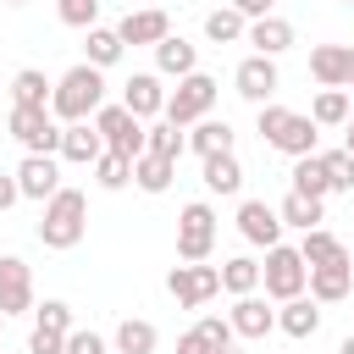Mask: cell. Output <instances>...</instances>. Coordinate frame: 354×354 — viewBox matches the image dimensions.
<instances>
[{"mask_svg":"<svg viewBox=\"0 0 354 354\" xmlns=\"http://www.w3.org/2000/svg\"><path fill=\"white\" fill-rule=\"evenodd\" d=\"M277 216H282V227L310 232V227H321V199H310V194H288V199L277 205Z\"/></svg>","mask_w":354,"mask_h":354,"instance_id":"obj_34","label":"cell"},{"mask_svg":"<svg viewBox=\"0 0 354 354\" xmlns=\"http://www.w3.org/2000/svg\"><path fill=\"white\" fill-rule=\"evenodd\" d=\"M199 332H205V343L210 348H232V321H221V315H199Z\"/></svg>","mask_w":354,"mask_h":354,"instance_id":"obj_40","label":"cell"},{"mask_svg":"<svg viewBox=\"0 0 354 354\" xmlns=\"http://www.w3.org/2000/svg\"><path fill=\"white\" fill-rule=\"evenodd\" d=\"M227 321H232V332H238V337H266V332L277 326V310H271L260 293H238Z\"/></svg>","mask_w":354,"mask_h":354,"instance_id":"obj_19","label":"cell"},{"mask_svg":"<svg viewBox=\"0 0 354 354\" xmlns=\"http://www.w3.org/2000/svg\"><path fill=\"white\" fill-rule=\"evenodd\" d=\"M94 133L105 138V149H116V155H127V160L144 155V122H138L127 105H100V111H94Z\"/></svg>","mask_w":354,"mask_h":354,"instance_id":"obj_9","label":"cell"},{"mask_svg":"<svg viewBox=\"0 0 354 354\" xmlns=\"http://www.w3.org/2000/svg\"><path fill=\"white\" fill-rule=\"evenodd\" d=\"M299 254H304V266H332V260H354V254H348V243H343L337 232H326V227H310V232H304V243H299Z\"/></svg>","mask_w":354,"mask_h":354,"instance_id":"obj_24","label":"cell"},{"mask_svg":"<svg viewBox=\"0 0 354 354\" xmlns=\"http://www.w3.org/2000/svg\"><path fill=\"white\" fill-rule=\"evenodd\" d=\"M348 116H354L348 88H321V94L310 100V122H315V127H343Z\"/></svg>","mask_w":354,"mask_h":354,"instance_id":"obj_25","label":"cell"},{"mask_svg":"<svg viewBox=\"0 0 354 354\" xmlns=\"http://www.w3.org/2000/svg\"><path fill=\"white\" fill-rule=\"evenodd\" d=\"M277 326H282L288 337H315V326H321V304H315V299H304V293H293V299H282Z\"/></svg>","mask_w":354,"mask_h":354,"instance_id":"obj_22","label":"cell"},{"mask_svg":"<svg viewBox=\"0 0 354 354\" xmlns=\"http://www.w3.org/2000/svg\"><path fill=\"white\" fill-rule=\"evenodd\" d=\"M155 343H160V332H155V321H144V315H127V321L116 326V354H155Z\"/></svg>","mask_w":354,"mask_h":354,"instance_id":"obj_29","label":"cell"},{"mask_svg":"<svg viewBox=\"0 0 354 354\" xmlns=\"http://www.w3.org/2000/svg\"><path fill=\"white\" fill-rule=\"evenodd\" d=\"M343 149H348V155H354V116H348V122H343Z\"/></svg>","mask_w":354,"mask_h":354,"instance_id":"obj_46","label":"cell"},{"mask_svg":"<svg viewBox=\"0 0 354 354\" xmlns=\"http://www.w3.org/2000/svg\"><path fill=\"white\" fill-rule=\"evenodd\" d=\"M183 144H188L199 160H205V155H227V149H232V127H227V122H216V116H199V122H194V133H188Z\"/></svg>","mask_w":354,"mask_h":354,"instance_id":"obj_23","label":"cell"},{"mask_svg":"<svg viewBox=\"0 0 354 354\" xmlns=\"http://www.w3.org/2000/svg\"><path fill=\"white\" fill-rule=\"evenodd\" d=\"M216 94H221V83H216L210 72H188V77H177V88L166 94L160 116H166L171 127H194L199 116H210V111H216Z\"/></svg>","mask_w":354,"mask_h":354,"instance_id":"obj_4","label":"cell"},{"mask_svg":"<svg viewBox=\"0 0 354 354\" xmlns=\"http://www.w3.org/2000/svg\"><path fill=\"white\" fill-rule=\"evenodd\" d=\"M33 326H44V332H61V337H66V332H72V304H66V299H44V304L33 310Z\"/></svg>","mask_w":354,"mask_h":354,"instance_id":"obj_38","label":"cell"},{"mask_svg":"<svg viewBox=\"0 0 354 354\" xmlns=\"http://www.w3.org/2000/svg\"><path fill=\"white\" fill-rule=\"evenodd\" d=\"M348 100H354V77H348Z\"/></svg>","mask_w":354,"mask_h":354,"instance_id":"obj_50","label":"cell"},{"mask_svg":"<svg viewBox=\"0 0 354 354\" xmlns=\"http://www.w3.org/2000/svg\"><path fill=\"white\" fill-rule=\"evenodd\" d=\"M343 6H354V0H343Z\"/></svg>","mask_w":354,"mask_h":354,"instance_id":"obj_53","label":"cell"},{"mask_svg":"<svg viewBox=\"0 0 354 354\" xmlns=\"http://www.w3.org/2000/svg\"><path fill=\"white\" fill-rule=\"evenodd\" d=\"M144 149H149V155H166V160H183L188 144H183V127H171V122L160 116L155 127H144Z\"/></svg>","mask_w":354,"mask_h":354,"instance_id":"obj_35","label":"cell"},{"mask_svg":"<svg viewBox=\"0 0 354 354\" xmlns=\"http://www.w3.org/2000/svg\"><path fill=\"white\" fill-rule=\"evenodd\" d=\"M61 160H72V166H94L100 155H105V138L94 133V122H66L61 127V149H55Z\"/></svg>","mask_w":354,"mask_h":354,"instance_id":"obj_18","label":"cell"},{"mask_svg":"<svg viewBox=\"0 0 354 354\" xmlns=\"http://www.w3.org/2000/svg\"><path fill=\"white\" fill-rule=\"evenodd\" d=\"M216 354H243V348H216Z\"/></svg>","mask_w":354,"mask_h":354,"instance_id":"obj_48","label":"cell"},{"mask_svg":"<svg viewBox=\"0 0 354 354\" xmlns=\"http://www.w3.org/2000/svg\"><path fill=\"white\" fill-rule=\"evenodd\" d=\"M238 232H243V243H254V249L282 243V216H277V205L243 199V205H238Z\"/></svg>","mask_w":354,"mask_h":354,"instance_id":"obj_12","label":"cell"},{"mask_svg":"<svg viewBox=\"0 0 354 354\" xmlns=\"http://www.w3.org/2000/svg\"><path fill=\"white\" fill-rule=\"evenodd\" d=\"M232 83H238V94L249 100V105H266L271 94H277V55H243L238 61V72H232Z\"/></svg>","mask_w":354,"mask_h":354,"instance_id":"obj_11","label":"cell"},{"mask_svg":"<svg viewBox=\"0 0 354 354\" xmlns=\"http://www.w3.org/2000/svg\"><path fill=\"white\" fill-rule=\"evenodd\" d=\"M304 277H310V266H304V254L299 249H288V243H271L266 249V266H260V288L282 304V299H293V293H304Z\"/></svg>","mask_w":354,"mask_h":354,"instance_id":"obj_6","label":"cell"},{"mask_svg":"<svg viewBox=\"0 0 354 354\" xmlns=\"http://www.w3.org/2000/svg\"><path fill=\"white\" fill-rule=\"evenodd\" d=\"M210 254H216V210L194 199L177 216V260H210Z\"/></svg>","mask_w":354,"mask_h":354,"instance_id":"obj_7","label":"cell"},{"mask_svg":"<svg viewBox=\"0 0 354 354\" xmlns=\"http://www.w3.org/2000/svg\"><path fill=\"white\" fill-rule=\"evenodd\" d=\"M100 105H105V72L88 66V61L66 66L55 77V88H50V116L55 122H88Z\"/></svg>","mask_w":354,"mask_h":354,"instance_id":"obj_1","label":"cell"},{"mask_svg":"<svg viewBox=\"0 0 354 354\" xmlns=\"http://www.w3.org/2000/svg\"><path fill=\"white\" fill-rule=\"evenodd\" d=\"M66 354H111V348H105L100 332H77V326H72V332H66Z\"/></svg>","mask_w":354,"mask_h":354,"instance_id":"obj_41","label":"cell"},{"mask_svg":"<svg viewBox=\"0 0 354 354\" xmlns=\"http://www.w3.org/2000/svg\"><path fill=\"white\" fill-rule=\"evenodd\" d=\"M0 127H6V116H0Z\"/></svg>","mask_w":354,"mask_h":354,"instance_id":"obj_52","label":"cell"},{"mask_svg":"<svg viewBox=\"0 0 354 354\" xmlns=\"http://www.w3.org/2000/svg\"><path fill=\"white\" fill-rule=\"evenodd\" d=\"M28 354H66V337H61V332H44V326H33V337H28Z\"/></svg>","mask_w":354,"mask_h":354,"instance_id":"obj_42","label":"cell"},{"mask_svg":"<svg viewBox=\"0 0 354 354\" xmlns=\"http://www.w3.org/2000/svg\"><path fill=\"white\" fill-rule=\"evenodd\" d=\"M17 188H22V199H50L55 188H61V166H55V155H22V166H17Z\"/></svg>","mask_w":354,"mask_h":354,"instance_id":"obj_14","label":"cell"},{"mask_svg":"<svg viewBox=\"0 0 354 354\" xmlns=\"http://www.w3.org/2000/svg\"><path fill=\"white\" fill-rule=\"evenodd\" d=\"M243 39L254 44V55H282V50L293 44V22L277 17V11H266V17H254V22L243 28Z\"/></svg>","mask_w":354,"mask_h":354,"instance_id":"obj_20","label":"cell"},{"mask_svg":"<svg viewBox=\"0 0 354 354\" xmlns=\"http://www.w3.org/2000/svg\"><path fill=\"white\" fill-rule=\"evenodd\" d=\"M321 166H326L332 194H354V155H348V149H326V155H321Z\"/></svg>","mask_w":354,"mask_h":354,"instance_id":"obj_37","label":"cell"},{"mask_svg":"<svg viewBox=\"0 0 354 354\" xmlns=\"http://www.w3.org/2000/svg\"><path fill=\"white\" fill-rule=\"evenodd\" d=\"M216 271H221V288H227L232 299H238V293H260V260L232 254V260H221Z\"/></svg>","mask_w":354,"mask_h":354,"instance_id":"obj_28","label":"cell"},{"mask_svg":"<svg viewBox=\"0 0 354 354\" xmlns=\"http://www.w3.org/2000/svg\"><path fill=\"white\" fill-rule=\"evenodd\" d=\"M232 11H243V17L254 22V17H266V11H271V0H232Z\"/></svg>","mask_w":354,"mask_h":354,"instance_id":"obj_45","label":"cell"},{"mask_svg":"<svg viewBox=\"0 0 354 354\" xmlns=\"http://www.w3.org/2000/svg\"><path fill=\"white\" fill-rule=\"evenodd\" d=\"M116 33H122V44H160L166 33H171V17L160 11V6H144V11H127L122 22H116Z\"/></svg>","mask_w":354,"mask_h":354,"instance_id":"obj_16","label":"cell"},{"mask_svg":"<svg viewBox=\"0 0 354 354\" xmlns=\"http://www.w3.org/2000/svg\"><path fill=\"white\" fill-rule=\"evenodd\" d=\"M243 28H249V17L232 11V6H216V11L205 17V39H210V44H238Z\"/></svg>","mask_w":354,"mask_h":354,"instance_id":"obj_30","label":"cell"},{"mask_svg":"<svg viewBox=\"0 0 354 354\" xmlns=\"http://www.w3.org/2000/svg\"><path fill=\"white\" fill-rule=\"evenodd\" d=\"M94 183H100L105 194L127 188V183H133V160H127V155H116V149H105V155L94 160Z\"/></svg>","mask_w":354,"mask_h":354,"instance_id":"obj_36","label":"cell"},{"mask_svg":"<svg viewBox=\"0 0 354 354\" xmlns=\"http://www.w3.org/2000/svg\"><path fill=\"white\" fill-rule=\"evenodd\" d=\"M0 332H6V315H0Z\"/></svg>","mask_w":354,"mask_h":354,"instance_id":"obj_51","label":"cell"},{"mask_svg":"<svg viewBox=\"0 0 354 354\" xmlns=\"http://www.w3.org/2000/svg\"><path fill=\"white\" fill-rule=\"evenodd\" d=\"M177 354H216V348H210V343H205V332L194 326V332H183V337H177Z\"/></svg>","mask_w":354,"mask_h":354,"instance_id":"obj_43","label":"cell"},{"mask_svg":"<svg viewBox=\"0 0 354 354\" xmlns=\"http://www.w3.org/2000/svg\"><path fill=\"white\" fill-rule=\"evenodd\" d=\"M205 188L210 194H238L243 188V166H238L232 149L227 155H205Z\"/></svg>","mask_w":354,"mask_h":354,"instance_id":"obj_27","label":"cell"},{"mask_svg":"<svg viewBox=\"0 0 354 354\" xmlns=\"http://www.w3.org/2000/svg\"><path fill=\"white\" fill-rule=\"evenodd\" d=\"M304 288H310V299H315V304H337V299H348V288H354V260H332V266H310V277H304Z\"/></svg>","mask_w":354,"mask_h":354,"instance_id":"obj_15","label":"cell"},{"mask_svg":"<svg viewBox=\"0 0 354 354\" xmlns=\"http://www.w3.org/2000/svg\"><path fill=\"white\" fill-rule=\"evenodd\" d=\"M155 66H160V77H188V72H199V50L183 33H166L155 44Z\"/></svg>","mask_w":354,"mask_h":354,"instance_id":"obj_21","label":"cell"},{"mask_svg":"<svg viewBox=\"0 0 354 354\" xmlns=\"http://www.w3.org/2000/svg\"><path fill=\"white\" fill-rule=\"evenodd\" d=\"M6 6H28V0H6Z\"/></svg>","mask_w":354,"mask_h":354,"instance_id":"obj_49","label":"cell"},{"mask_svg":"<svg viewBox=\"0 0 354 354\" xmlns=\"http://www.w3.org/2000/svg\"><path fill=\"white\" fill-rule=\"evenodd\" d=\"M88 232V199L83 188H55L44 199V216H39V243L44 249H77Z\"/></svg>","mask_w":354,"mask_h":354,"instance_id":"obj_2","label":"cell"},{"mask_svg":"<svg viewBox=\"0 0 354 354\" xmlns=\"http://www.w3.org/2000/svg\"><path fill=\"white\" fill-rule=\"evenodd\" d=\"M271 6H277V0H271Z\"/></svg>","mask_w":354,"mask_h":354,"instance_id":"obj_54","label":"cell"},{"mask_svg":"<svg viewBox=\"0 0 354 354\" xmlns=\"http://www.w3.org/2000/svg\"><path fill=\"white\" fill-rule=\"evenodd\" d=\"M254 127H260V138L271 144V149H282L288 160H299V155H315V138H321V127L310 122V116H299V111H288V105H260V116H254Z\"/></svg>","mask_w":354,"mask_h":354,"instance_id":"obj_3","label":"cell"},{"mask_svg":"<svg viewBox=\"0 0 354 354\" xmlns=\"http://www.w3.org/2000/svg\"><path fill=\"white\" fill-rule=\"evenodd\" d=\"M22 199V188H17V171H0V210H11Z\"/></svg>","mask_w":354,"mask_h":354,"instance_id":"obj_44","label":"cell"},{"mask_svg":"<svg viewBox=\"0 0 354 354\" xmlns=\"http://www.w3.org/2000/svg\"><path fill=\"white\" fill-rule=\"evenodd\" d=\"M122 105L144 122V116H160V105H166V88H160V72H133L127 83H122Z\"/></svg>","mask_w":354,"mask_h":354,"instance_id":"obj_17","label":"cell"},{"mask_svg":"<svg viewBox=\"0 0 354 354\" xmlns=\"http://www.w3.org/2000/svg\"><path fill=\"white\" fill-rule=\"evenodd\" d=\"M6 133H11L28 155H55V149H61V127H55L50 105H11V111H6Z\"/></svg>","mask_w":354,"mask_h":354,"instance_id":"obj_5","label":"cell"},{"mask_svg":"<svg viewBox=\"0 0 354 354\" xmlns=\"http://www.w3.org/2000/svg\"><path fill=\"white\" fill-rule=\"evenodd\" d=\"M171 177H177V160H166V155H149V149H144V155L133 160V183H138L144 194H166Z\"/></svg>","mask_w":354,"mask_h":354,"instance_id":"obj_26","label":"cell"},{"mask_svg":"<svg viewBox=\"0 0 354 354\" xmlns=\"http://www.w3.org/2000/svg\"><path fill=\"white\" fill-rule=\"evenodd\" d=\"M166 293H171L183 310H199V304H210V299L221 293V271L205 266V260H183V266H171Z\"/></svg>","mask_w":354,"mask_h":354,"instance_id":"obj_8","label":"cell"},{"mask_svg":"<svg viewBox=\"0 0 354 354\" xmlns=\"http://www.w3.org/2000/svg\"><path fill=\"white\" fill-rule=\"evenodd\" d=\"M50 77L39 72V66H22L17 77H11V105H50Z\"/></svg>","mask_w":354,"mask_h":354,"instance_id":"obj_32","label":"cell"},{"mask_svg":"<svg viewBox=\"0 0 354 354\" xmlns=\"http://www.w3.org/2000/svg\"><path fill=\"white\" fill-rule=\"evenodd\" d=\"M55 17H61L66 28H94V17H100V0H55Z\"/></svg>","mask_w":354,"mask_h":354,"instance_id":"obj_39","label":"cell"},{"mask_svg":"<svg viewBox=\"0 0 354 354\" xmlns=\"http://www.w3.org/2000/svg\"><path fill=\"white\" fill-rule=\"evenodd\" d=\"M33 310V271L22 254H0V315Z\"/></svg>","mask_w":354,"mask_h":354,"instance_id":"obj_10","label":"cell"},{"mask_svg":"<svg viewBox=\"0 0 354 354\" xmlns=\"http://www.w3.org/2000/svg\"><path fill=\"white\" fill-rule=\"evenodd\" d=\"M293 194H310V199H326V194H332L321 155H299V160H293Z\"/></svg>","mask_w":354,"mask_h":354,"instance_id":"obj_33","label":"cell"},{"mask_svg":"<svg viewBox=\"0 0 354 354\" xmlns=\"http://www.w3.org/2000/svg\"><path fill=\"white\" fill-rule=\"evenodd\" d=\"M83 50H88V66H100V72H105V66H116V61H122V50H127V44H122V33H116V28H100V22H94Z\"/></svg>","mask_w":354,"mask_h":354,"instance_id":"obj_31","label":"cell"},{"mask_svg":"<svg viewBox=\"0 0 354 354\" xmlns=\"http://www.w3.org/2000/svg\"><path fill=\"white\" fill-rule=\"evenodd\" d=\"M310 77L321 88H348V77H354V44H315L310 50Z\"/></svg>","mask_w":354,"mask_h":354,"instance_id":"obj_13","label":"cell"},{"mask_svg":"<svg viewBox=\"0 0 354 354\" xmlns=\"http://www.w3.org/2000/svg\"><path fill=\"white\" fill-rule=\"evenodd\" d=\"M337 354H354V337H343V343H337Z\"/></svg>","mask_w":354,"mask_h":354,"instance_id":"obj_47","label":"cell"}]
</instances>
